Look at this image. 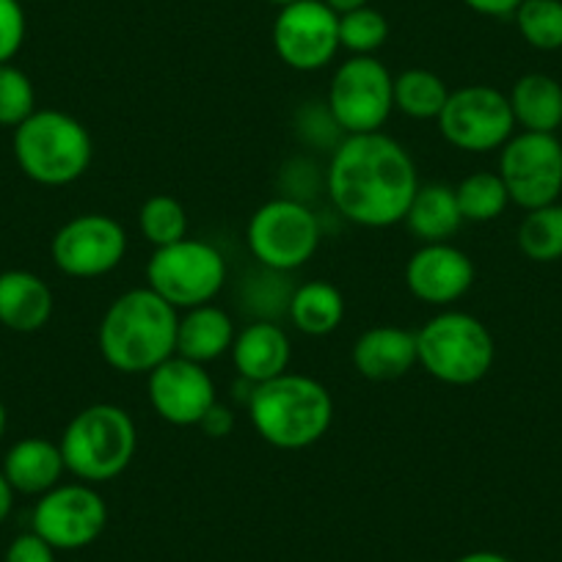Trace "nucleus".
Instances as JSON below:
<instances>
[{
	"instance_id": "nucleus-1",
	"label": "nucleus",
	"mask_w": 562,
	"mask_h": 562,
	"mask_svg": "<svg viewBox=\"0 0 562 562\" xmlns=\"http://www.w3.org/2000/svg\"><path fill=\"white\" fill-rule=\"evenodd\" d=\"M328 199L350 224L386 229L403 224L419 175L408 149L386 133L345 135L326 171Z\"/></svg>"
},
{
	"instance_id": "nucleus-2",
	"label": "nucleus",
	"mask_w": 562,
	"mask_h": 562,
	"mask_svg": "<svg viewBox=\"0 0 562 562\" xmlns=\"http://www.w3.org/2000/svg\"><path fill=\"white\" fill-rule=\"evenodd\" d=\"M180 315L155 290L135 288L113 299L97 328L102 359L124 375H149L177 353Z\"/></svg>"
},
{
	"instance_id": "nucleus-3",
	"label": "nucleus",
	"mask_w": 562,
	"mask_h": 562,
	"mask_svg": "<svg viewBox=\"0 0 562 562\" xmlns=\"http://www.w3.org/2000/svg\"><path fill=\"white\" fill-rule=\"evenodd\" d=\"M246 411L265 445L295 452L326 439L334 422V397L317 378L284 372L257 383Z\"/></svg>"
},
{
	"instance_id": "nucleus-4",
	"label": "nucleus",
	"mask_w": 562,
	"mask_h": 562,
	"mask_svg": "<svg viewBox=\"0 0 562 562\" xmlns=\"http://www.w3.org/2000/svg\"><path fill=\"white\" fill-rule=\"evenodd\" d=\"M12 147L20 171L45 188L72 186L94 158V140L86 124L56 108H36L14 127Z\"/></svg>"
},
{
	"instance_id": "nucleus-5",
	"label": "nucleus",
	"mask_w": 562,
	"mask_h": 562,
	"mask_svg": "<svg viewBox=\"0 0 562 562\" xmlns=\"http://www.w3.org/2000/svg\"><path fill=\"white\" fill-rule=\"evenodd\" d=\"M58 447L67 472L80 483H111L133 463L138 428L122 405L94 403L69 419Z\"/></svg>"
},
{
	"instance_id": "nucleus-6",
	"label": "nucleus",
	"mask_w": 562,
	"mask_h": 562,
	"mask_svg": "<svg viewBox=\"0 0 562 562\" xmlns=\"http://www.w3.org/2000/svg\"><path fill=\"white\" fill-rule=\"evenodd\" d=\"M416 359L422 370L447 386H472L494 367L496 345L480 317L445 310L416 331Z\"/></svg>"
},
{
	"instance_id": "nucleus-7",
	"label": "nucleus",
	"mask_w": 562,
	"mask_h": 562,
	"mask_svg": "<svg viewBox=\"0 0 562 562\" xmlns=\"http://www.w3.org/2000/svg\"><path fill=\"white\" fill-rule=\"evenodd\" d=\"M323 240L321 218L310 204L279 196L259 204L246 226V243L251 257L262 268L290 273L310 262Z\"/></svg>"
},
{
	"instance_id": "nucleus-8",
	"label": "nucleus",
	"mask_w": 562,
	"mask_h": 562,
	"mask_svg": "<svg viewBox=\"0 0 562 562\" xmlns=\"http://www.w3.org/2000/svg\"><path fill=\"white\" fill-rule=\"evenodd\" d=\"M226 259L213 243L186 237L171 246L155 248L147 262V288L155 290L177 312L213 304L224 290Z\"/></svg>"
},
{
	"instance_id": "nucleus-9",
	"label": "nucleus",
	"mask_w": 562,
	"mask_h": 562,
	"mask_svg": "<svg viewBox=\"0 0 562 562\" xmlns=\"http://www.w3.org/2000/svg\"><path fill=\"white\" fill-rule=\"evenodd\" d=\"M328 116L345 135L378 133L394 111V78L375 56H350L328 83Z\"/></svg>"
},
{
	"instance_id": "nucleus-10",
	"label": "nucleus",
	"mask_w": 562,
	"mask_h": 562,
	"mask_svg": "<svg viewBox=\"0 0 562 562\" xmlns=\"http://www.w3.org/2000/svg\"><path fill=\"white\" fill-rule=\"evenodd\" d=\"M436 122H439L447 144L469 155L502 149L516 130L507 94L485 83L461 86L458 91H450L445 111L439 113Z\"/></svg>"
},
{
	"instance_id": "nucleus-11",
	"label": "nucleus",
	"mask_w": 562,
	"mask_h": 562,
	"mask_svg": "<svg viewBox=\"0 0 562 562\" xmlns=\"http://www.w3.org/2000/svg\"><path fill=\"white\" fill-rule=\"evenodd\" d=\"M499 177L524 210L554 204L562 193V144L554 133L521 130L502 147Z\"/></svg>"
},
{
	"instance_id": "nucleus-12",
	"label": "nucleus",
	"mask_w": 562,
	"mask_h": 562,
	"mask_svg": "<svg viewBox=\"0 0 562 562\" xmlns=\"http://www.w3.org/2000/svg\"><path fill=\"white\" fill-rule=\"evenodd\" d=\"M276 56L295 72H317L328 67L339 47V14L326 0H295L281 7L270 31Z\"/></svg>"
},
{
	"instance_id": "nucleus-13",
	"label": "nucleus",
	"mask_w": 562,
	"mask_h": 562,
	"mask_svg": "<svg viewBox=\"0 0 562 562\" xmlns=\"http://www.w3.org/2000/svg\"><path fill=\"white\" fill-rule=\"evenodd\" d=\"M127 232L105 213H83L69 218L53 235L50 257L64 276L100 279L116 270L127 257Z\"/></svg>"
},
{
	"instance_id": "nucleus-14",
	"label": "nucleus",
	"mask_w": 562,
	"mask_h": 562,
	"mask_svg": "<svg viewBox=\"0 0 562 562\" xmlns=\"http://www.w3.org/2000/svg\"><path fill=\"white\" fill-rule=\"evenodd\" d=\"M31 524L56 551H78L105 532L108 505L94 485L61 483L40 496Z\"/></svg>"
},
{
	"instance_id": "nucleus-15",
	"label": "nucleus",
	"mask_w": 562,
	"mask_h": 562,
	"mask_svg": "<svg viewBox=\"0 0 562 562\" xmlns=\"http://www.w3.org/2000/svg\"><path fill=\"white\" fill-rule=\"evenodd\" d=\"M149 405L175 428H193L215 403V381L207 367L171 356L149 372Z\"/></svg>"
},
{
	"instance_id": "nucleus-16",
	"label": "nucleus",
	"mask_w": 562,
	"mask_h": 562,
	"mask_svg": "<svg viewBox=\"0 0 562 562\" xmlns=\"http://www.w3.org/2000/svg\"><path fill=\"white\" fill-rule=\"evenodd\" d=\"M405 288L428 306H450L472 290V257L452 243H422L405 262Z\"/></svg>"
},
{
	"instance_id": "nucleus-17",
	"label": "nucleus",
	"mask_w": 562,
	"mask_h": 562,
	"mask_svg": "<svg viewBox=\"0 0 562 562\" xmlns=\"http://www.w3.org/2000/svg\"><path fill=\"white\" fill-rule=\"evenodd\" d=\"M419 364L416 331L403 326H372L353 342V367L367 381H397Z\"/></svg>"
},
{
	"instance_id": "nucleus-18",
	"label": "nucleus",
	"mask_w": 562,
	"mask_h": 562,
	"mask_svg": "<svg viewBox=\"0 0 562 562\" xmlns=\"http://www.w3.org/2000/svg\"><path fill=\"white\" fill-rule=\"evenodd\" d=\"M290 359H293V345H290L288 331L270 321H257L237 331L235 345H232L237 378L251 383H265L284 375Z\"/></svg>"
},
{
	"instance_id": "nucleus-19",
	"label": "nucleus",
	"mask_w": 562,
	"mask_h": 562,
	"mask_svg": "<svg viewBox=\"0 0 562 562\" xmlns=\"http://www.w3.org/2000/svg\"><path fill=\"white\" fill-rule=\"evenodd\" d=\"M53 290L31 270L0 273V326L18 334H34L50 323Z\"/></svg>"
},
{
	"instance_id": "nucleus-20",
	"label": "nucleus",
	"mask_w": 562,
	"mask_h": 562,
	"mask_svg": "<svg viewBox=\"0 0 562 562\" xmlns=\"http://www.w3.org/2000/svg\"><path fill=\"white\" fill-rule=\"evenodd\" d=\"M0 472L7 474L9 485L14 494L25 496H42L61 485L67 463H64L61 447L50 439H40V436H29L12 445V450L3 458Z\"/></svg>"
},
{
	"instance_id": "nucleus-21",
	"label": "nucleus",
	"mask_w": 562,
	"mask_h": 562,
	"mask_svg": "<svg viewBox=\"0 0 562 562\" xmlns=\"http://www.w3.org/2000/svg\"><path fill=\"white\" fill-rule=\"evenodd\" d=\"M237 328L229 312L215 304H202L186 310L177 326V356L191 359L196 364H210L221 356L232 353Z\"/></svg>"
},
{
	"instance_id": "nucleus-22",
	"label": "nucleus",
	"mask_w": 562,
	"mask_h": 562,
	"mask_svg": "<svg viewBox=\"0 0 562 562\" xmlns=\"http://www.w3.org/2000/svg\"><path fill=\"white\" fill-rule=\"evenodd\" d=\"M403 224L422 243H450V237L467 224L458 207L456 188L441 182L419 186Z\"/></svg>"
},
{
	"instance_id": "nucleus-23",
	"label": "nucleus",
	"mask_w": 562,
	"mask_h": 562,
	"mask_svg": "<svg viewBox=\"0 0 562 562\" xmlns=\"http://www.w3.org/2000/svg\"><path fill=\"white\" fill-rule=\"evenodd\" d=\"M507 100H510L513 119L527 133H557L562 124V86L551 75H521L513 83Z\"/></svg>"
},
{
	"instance_id": "nucleus-24",
	"label": "nucleus",
	"mask_w": 562,
	"mask_h": 562,
	"mask_svg": "<svg viewBox=\"0 0 562 562\" xmlns=\"http://www.w3.org/2000/svg\"><path fill=\"white\" fill-rule=\"evenodd\" d=\"M290 321L306 337H328L345 321V299L337 284L326 279L306 281L290 295Z\"/></svg>"
},
{
	"instance_id": "nucleus-25",
	"label": "nucleus",
	"mask_w": 562,
	"mask_h": 562,
	"mask_svg": "<svg viewBox=\"0 0 562 562\" xmlns=\"http://www.w3.org/2000/svg\"><path fill=\"white\" fill-rule=\"evenodd\" d=\"M447 97H450V89L430 69H405L394 78V108L408 119H419V122L439 119Z\"/></svg>"
},
{
	"instance_id": "nucleus-26",
	"label": "nucleus",
	"mask_w": 562,
	"mask_h": 562,
	"mask_svg": "<svg viewBox=\"0 0 562 562\" xmlns=\"http://www.w3.org/2000/svg\"><path fill=\"white\" fill-rule=\"evenodd\" d=\"M456 199L463 221H472V224H491L510 204L499 171H474L463 177L456 188Z\"/></svg>"
},
{
	"instance_id": "nucleus-27",
	"label": "nucleus",
	"mask_w": 562,
	"mask_h": 562,
	"mask_svg": "<svg viewBox=\"0 0 562 562\" xmlns=\"http://www.w3.org/2000/svg\"><path fill=\"white\" fill-rule=\"evenodd\" d=\"M518 248L532 262L562 259V204L527 210L518 226Z\"/></svg>"
},
{
	"instance_id": "nucleus-28",
	"label": "nucleus",
	"mask_w": 562,
	"mask_h": 562,
	"mask_svg": "<svg viewBox=\"0 0 562 562\" xmlns=\"http://www.w3.org/2000/svg\"><path fill=\"white\" fill-rule=\"evenodd\" d=\"M138 229L155 248L171 246L188 237V213L169 193H155L138 210Z\"/></svg>"
},
{
	"instance_id": "nucleus-29",
	"label": "nucleus",
	"mask_w": 562,
	"mask_h": 562,
	"mask_svg": "<svg viewBox=\"0 0 562 562\" xmlns=\"http://www.w3.org/2000/svg\"><path fill=\"white\" fill-rule=\"evenodd\" d=\"M513 18L529 47L543 53L562 47V0H524Z\"/></svg>"
},
{
	"instance_id": "nucleus-30",
	"label": "nucleus",
	"mask_w": 562,
	"mask_h": 562,
	"mask_svg": "<svg viewBox=\"0 0 562 562\" xmlns=\"http://www.w3.org/2000/svg\"><path fill=\"white\" fill-rule=\"evenodd\" d=\"M389 40V20L378 9L361 7L339 14V47L350 56H375Z\"/></svg>"
},
{
	"instance_id": "nucleus-31",
	"label": "nucleus",
	"mask_w": 562,
	"mask_h": 562,
	"mask_svg": "<svg viewBox=\"0 0 562 562\" xmlns=\"http://www.w3.org/2000/svg\"><path fill=\"white\" fill-rule=\"evenodd\" d=\"M36 111V89L14 64H0V127H20Z\"/></svg>"
},
{
	"instance_id": "nucleus-32",
	"label": "nucleus",
	"mask_w": 562,
	"mask_h": 562,
	"mask_svg": "<svg viewBox=\"0 0 562 562\" xmlns=\"http://www.w3.org/2000/svg\"><path fill=\"white\" fill-rule=\"evenodd\" d=\"M29 20H25L20 0H0V64H12V58L23 50Z\"/></svg>"
},
{
	"instance_id": "nucleus-33",
	"label": "nucleus",
	"mask_w": 562,
	"mask_h": 562,
	"mask_svg": "<svg viewBox=\"0 0 562 562\" xmlns=\"http://www.w3.org/2000/svg\"><path fill=\"white\" fill-rule=\"evenodd\" d=\"M3 562H56V549L31 529L9 543Z\"/></svg>"
},
{
	"instance_id": "nucleus-34",
	"label": "nucleus",
	"mask_w": 562,
	"mask_h": 562,
	"mask_svg": "<svg viewBox=\"0 0 562 562\" xmlns=\"http://www.w3.org/2000/svg\"><path fill=\"white\" fill-rule=\"evenodd\" d=\"M235 425H237L235 411H232L226 403H221V400H215V403L210 405L207 414L202 416V422H199L196 428L202 430L207 439H226V436H232Z\"/></svg>"
},
{
	"instance_id": "nucleus-35",
	"label": "nucleus",
	"mask_w": 562,
	"mask_h": 562,
	"mask_svg": "<svg viewBox=\"0 0 562 562\" xmlns=\"http://www.w3.org/2000/svg\"><path fill=\"white\" fill-rule=\"evenodd\" d=\"M463 3L483 18H513L524 0H463Z\"/></svg>"
},
{
	"instance_id": "nucleus-36",
	"label": "nucleus",
	"mask_w": 562,
	"mask_h": 562,
	"mask_svg": "<svg viewBox=\"0 0 562 562\" xmlns=\"http://www.w3.org/2000/svg\"><path fill=\"white\" fill-rule=\"evenodd\" d=\"M12 507H14V488L9 485L7 474L0 472V524L7 521L9 513H12Z\"/></svg>"
},
{
	"instance_id": "nucleus-37",
	"label": "nucleus",
	"mask_w": 562,
	"mask_h": 562,
	"mask_svg": "<svg viewBox=\"0 0 562 562\" xmlns=\"http://www.w3.org/2000/svg\"><path fill=\"white\" fill-rule=\"evenodd\" d=\"M456 562H513L510 557L499 554V551H469V554L458 557Z\"/></svg>"
},
{
	"instance_id": "nucleus-38",
	"label": "nucleus",
	"mask_w": 562,
	"mask_h": 562,
	"mask_svg": "<svg viewBox=\"0 0 562 562\" xmlns=\"http://www.w3.org/2000/svg\"><path fill=\"white\" fill-rule=\"evenodd\" d=\"M326 3H328V7H331L337 14L353 12V9H361V7H370V0H326Z\"/></svg>"
},
{
	"instance_id": "nucleus-39",
	"label": "nucleus",
	"mask_w": 562,
	"mask_h": 562,
	"mask_svg": "<svg viewBox=\"0 0 562 562\" xmlns=\"http://www.w3.org/2000/svg\"><path fill=\"white\" fill-rule=\"evenodd\" d=\"M7 425H9V414H7V405L0 400V439L7 436Z\"/></svg>"
},
{
	"instance_id": "nucleus-40",
	"label": "nucleus",
	"mask_w": 562,
	"mask_h": 562,
	"mask_svg": "<svg viewBox=\"0 0 562 562\" xmlns=\"http://www.w3.org/2000/svg\"><path fill=\"white\" fill-rule=\"evenodd\" d=\"M268 3H273V7H290V3H295V0H268Z\"/></svg>"
}]
</instances>
